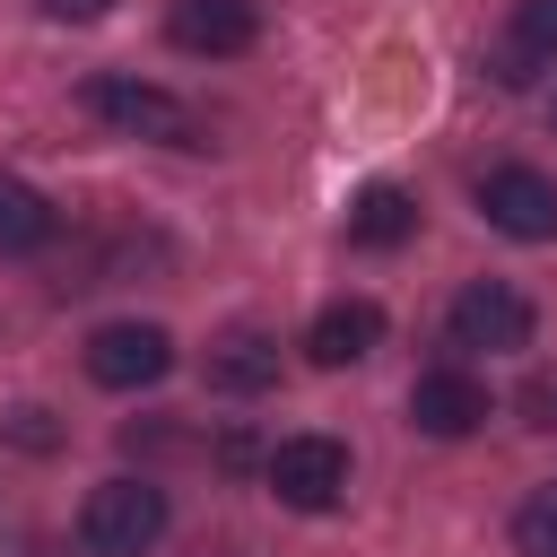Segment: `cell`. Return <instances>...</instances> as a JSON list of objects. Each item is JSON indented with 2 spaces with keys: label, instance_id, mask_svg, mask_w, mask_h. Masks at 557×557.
Wrapping results in <instances>:
<instances>
[{
  "label": "cell",
  "instance_id": "1",
  "mask_svg": "<svg viewBox=\"0 0 557 557\" xmlns=\"http://www.w3.org/2000/svg\"><path fill=\"white\" fill-rule=\"evenodd\" d=\"M78 104H87L96 122H113L122 139H157V148H209V131H200V113H191L183 96H165V87H148V78H122V70H96V78L78 87Z\"/></svg>",
  "mask_w": 557,
  "mask_h": 557
},
{
  "label": "cell",
  "instance_id": "10",
  "mask_svg": "<svg viewBox=\"0 0 557 557\" xmlns=\"http://www.w3.org/2000/svg\"><path fill=\"white\" fill-rule=\"evenodd\" d=\"M200 374H209V392L252 400V392H270V383H278V339H270V331H252V322H235V331H218V339H209Z\"/></svg>",
  "mask_w": 557,
  "mask_h": 557
},
{
  "label": "cell",
  "instance_id": "11",
  "mask_svg": "<svg viewBox=\"0 0 557 557\" xmlns=\"http://www.w3.org/2000/svg\"><path fill=\"white\" fill-rule=\"evenodd\" d=\"M409 235H418V191H400V183H366V191L348 200V244L392 252V244H409Z\"/></svg>",
  "mask_w": 557,
  "mask_h": 557
},
{
  "label": "cell",
  "instance_id": "7",
  "mask_svg": "<svg viewBox=\"0 0 557 557\" xmlns=\"http://www.w3.org/2000/svg\"><path fill=\"white\" fill-rule=\"evenodd\" d=\"M409 426L435 435V444L479 435V426H487V383H479L470 366H426V374L409 383Z\"/></svg>",
  "mask_w": 557,
  "mask_h": 557
},
{
  "label": "cell",
  "instance_id": "3",
  "mask_svg": "<svg viewBox=\"0 0 557 557\" xmlns=\"http://www.w3.org/2000/svg\"><path fill=\"white\" fill-rule=\"evenodd\" d=\"M531 331H540V305H531L513 278H470V287L453 296V313H444V339H453V348H487V357L531 348Z\"/></svg>",
  "mask_w": 557,
  "mask_h": 557
},
{
  "label": "cell",
  "instance_id": "18",
  "mask_svg": "<svg viewBox=\"0 0 557 557\" xmlns=\"http://www.w3.org/2000/svg\"><path fill=\"white\" fill-rule=\"evenodd\" d=\"M548 122H557V104H548Z\"/></svg>",
  "mask_w": 557,
  "mask_h": 557
},
{
  "label": "cell",
  "instance_id": "13",
  "mask_svg": "<svg viewBox=\"0 0 557 557\" xmlns=\"http://www.w3.org/2000/svg\"><path fill=\"white\" fill-rule=\"evenodd\" d=\"M513 548H522V557H557V479L522 496V513H513Z\"/></svg>",
  "mask_w": 557,
  "mask_h": 557
},
{
  "label": "cell",
  "instance_id": "16",
  "mask_svg": "<svg viewBox=\"0 0 557 557\" xmlns=\"http://www.w3.org/2000/svg\"><path fill=\"white\" fill-rule=\"evenodd\" d=\"M35 9H44L52 26H96V17L113 9V0H35Z\"/></svg>",
  "mask_w": 557,
  "mask_h": 557
},
{
  "label": "cell",
  "instance_id": "2",
  "mask_svg": "<svg viewBox=\"0 0 557 557\" xmlns=\"http://www.w3.org/2000/svg\"><path fill=\"white\" fill-rule=\"evenodd\" d=\"M165 540V487L157 479H104L78 505V548L87 557H148Z\"/></svg>",
  "mask_w": 557,
  "mask_h": 557
},
{
  "label": "cell",
  "instance_id": "4",
  "mask_svg": "<svg viewBox=\"0 0 557 557\" xmlns=\"http://www.w3.org/2000/svg\"><path fill=\"white\" fill-rule=\"evenodd\" d=\"M261 479H270V496H278L287 513H331V505L348 496V444H331V435H287V444L261 461Z\"/></svg>",
  "mask_w": 557,
  "mask_h": 557
},
{
  "label": "cell",
  "instance_id": "12",
  "mask_svg": "<svg viewBox=\"0 0 557 557\" xmlns=\"http://www.w3.org/2000/svg\"><path fill=\"white\" fill-rule=\"evenodd\" d=\"M52 235H61V209H52L35 183L0 174V261H26V252H44Z\"/></svg>",
  "mask_w": 557,
  "mask_h": 557
},
{
  "label": "cell",
  "instance_id": "17",
  "mask_svg": "<svg viewBox=\"0 0 557 557\" xmlns=\"http://www.w3.org/2000/svg\"><path fill=\"white\" fill-rule=\"evenodd\" d=\"M44 418H52V409H9V435H17L26 453H44V444H52V426H44Z\"/></svg>",
  "mask_w": 557,
  "mask_h": 557
},
{
  "label": "cell",
  "instance_id": "8",
  "mask_svg": "<svg viewBox=\"0 0 557 557\" xmlns=\"http://www.w3.org/2000/svg\"><path fill=\"white\" fill-rule=\"evenodd\" d=\"M165 35H174V52L226 61V52H252L261 44V9L252 0H174L165 9Z\"/></svg>",
  "mask_w": 557,
  "mask_h": 557
},
{
  "label": "cell",
  "instance_id": "15",
  "mask_svg": "<svg viewBox=\"0 0 557 557\" xmlns=\"http://www.w3.org/2000/svg\"><path fill=\"white\" fill-rule=\"evenodd\" d=\"M522 426H557V374H531L522 383Z\"/></svg>",
  "mask_w": 557,
  "mask_h": 557
},
{
  "label": "cell",
  "instance_id": "5",
  "mask_svg": "<svg viewBox=\"0 0 557 557\" xmlns=\"http://www.w3.org/2000/svg\"><path fill=\"white\" fill-rule=\"evenodd\" d=\"M479 218L513 244H557V183L540 165H487L479 174Z\"/></svg>",
  "mask_w": 557,
  "mask_h": 557
},
{
  "label": "cell",
  "instance_id": "6",
  "mask_svg": "<svg viewBox=\"0 0 557 557\" xmlns=\"http://www.w3.org/2000/svg\"><path fill=\"white\" fill-rule=\"evenodd\" d=\"M165 366H174V339L157 322L87 331V383H104V392H148V383H165Z\"/></svg>",
  "mask_w": 557,
  "mask_h": 557
},
{
  "label": "cell",
  "instance_id": "9",
  "mask_svg": "<svg viewBox=\"0 0 557 557\" xmlns=\"http://www.w3.org/2000/svg\"><path fill=\"white\" fill-rule=\"evenodd\" d=\"M374 348H383V305H374V296H339V305H322L313 331H305V357H313L322 374L366 366Z\"/></svg>",
  "mask_w": 557,
  "mask_h": 557
},
{
  "label": "cell",
  "instance_id": "14",
  "mask_svg": "<svg viewBox=\"0 0 557 557\" xmlns=\"http://www.w3.org/2000/svg\"><path fill=\"white\" fill-rule=\"evenodd\" d=\"M513 52L522 61H557V0H522L513 9Z\"/></svg>",
  "mask_w": 557,
  "mask_h": 557
}]
</instances>
